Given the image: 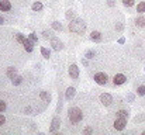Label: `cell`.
I'll list each match as a JSON object with an SVG mask.
<instances>
[{"label":"cell","instance_id":"2","mask_svg":"<svg viewBox=\"0 0 145 135\" xmlns=\"http://www.w3.org/2000/svg\"><path fill=\"white\" fill-rule=\"evenodd\" d=\"M83 120V111L78 104H73L68 108V124L69 125H79Z\"/></svg>","mask_w":145,"mask_h":135},{"label":"cell","instance_id":"14","mask_svg":"<svg viewBox=\"0 0 145 135\" xmlns=\"http://www.w3.org/2000/svg\"><path fill=\"white\" fill-rule=\"evenodd\" d=\"M75 94H76V89H75V87H68L66 91H65V96H63V97H65L66 101H71V100L75 97Z\"/></svg>","mask_w":145,"mask_h":135},{"label":"cell","instance_id":"37","mask_svg":"<svg viewBox=\"0 0 145 135\" xmlns=\"http://www.w3.org/2000/svg\"><path fill=\"white\" fill-rule=\"evenodd\" d=\"M3 85H4V83H1V79H0V87H1V86H3Z\"/></svg>","mask_w":145,"mask_h":135},{"label":"cell","instance_id":"23","mask_svg":"<svg viewBox=\"0 0 145 135\" xmlns=\"http://www.w3.org/2000/svg\"><path fill=\"white\" fill-rule=\"evenodd\" d=\"M25 40H27V38H25V37H24L21 33H16V41H17L18 44L23 45L24 42H25Z\"/></svg>","mask_w":145,"mask_h":135},{"label":"cell","instance_id":"11","mask_svg":"<svg viewBox=\"0 0 145 135\" xmlns=\"http://www.w3.org/2000/svg\"><path fill=\"white\" fill-rule=\"evenodd\" d=\"M4 73H6V78H7V79H10V80H11L14 76H17V75H18V73H17V68H16V66H7V68H6V70H4Z\"/></svg>","mask_w":145,"mask_h":135},{"label":"cell","instance_id":"20","mask_svg":"<svg viewBox=\"0 0 145 135\" xmlns=\"http://www.w3.org/2000/svg\"><path fill=\"white\" fill-rule=\"evenodd\" d=\"M137 94L140 96V97H145V85L144 83H141V85H138L137 86Z\"/></svg>","mask_w":145,"mask_h":135},{"label":"cell","instance_id":"13","mask_svg":"<svg viewBox=\"0 0 145 135\" xmlns=\"http://www.w3.org/2000/svg\"><path fill=\"white\" fill-rule=\"evenodd\" d=\"M90 40L93 42H96V44H100L103 41V34L100 31H92L90 33Z\"/></svg>","mask_w":145,"mask_h":135},{"label":"cell","instance_id":"30","mask_svg":"<svg viewBox=\"0 0 145 135\" xmlns=\"http://www.w3.org/2000/svg\"><path fill=\"white\" fill-rule=\"evenodd\" d=\"M123 1V4L127 7V8H130V7H133L134 4H135V0H121Z\"/></svg>","mask_w":145,"mask_h":135},{"label":"cell","instance_id":"12","mask_svg":"<svg viewBox=\"0 0 145 135\" xmlns=\"http://www.w3.org/2000/svg\"><path fill=\"white\" fill-rule=\"evenodd\" d=\"M35 94H37V93H35ZM37 96H38V97H40V98H41L44 103H47V104H49V103H51V98H52V97H51V94H49L47 90H40Z\"/></svg>","mask_w":145,"mask_h":135},{"label":"cell","instance_id":"26","mask_svg":"<svg viewBox=\"0 0 145 135\" xmlns=\"http://www.w3.org/2000/svg\"><path fill=\"white\" fill-rule=\"evenodd\" d=\"M62 93H59V97H58V104H56V114H59L61 113V110H62Z\"/></svg>","mask_w":145,"mask_h":135},{"label":"cell","instance_id":"31","mask_svg":"<svg viewBox=\"0 0 145 135\" xmlns=\"http://www.w3.org/2000/svg\"><path fill=\"white\" fill-rule=\"evenodd\" d=\"M95 132V130H93V127H90V125H88V127H85L83 130H82V134H93Z\"/></svg>","mask_w":145,"mask_h":135},{"label":"cell","instance_id":"28","mask_svg":"<svg viewBox=\"0 0 145 135\" xmlns=\"http://www.w3.org/2000/svg\"><path fill=\"white\" fill-rule=\"evenodd\" d=\"M65 17H66V20L72 21V20H75V18H76V14H75L72 10H68V11H66V14H65Z\"/></svg>","mask_w":145,"mask_h":135},{"label":"cell","instance_id":"3","mask_svg":"<svg viewBox=\"0 0 145 135\" xmlns=\"http://www.w3.org/2000/svg\"><path fill=\"white\" fill-rule=\"evenodd\" d=\"M69 31L71 33H75V34H83L86 31V23L79 20V18H75L72 21H69Z\"/></svg>","mask_w":145,"mask_h":135},{"label":"cell","instance_id":"19","mask_svg":"<svg viewBox=\"0 0 145 135\" xmlns=\"http://www.w3.org/2000/svg\"><path fill=\"white\" fill-rule=\"evenodd\" d=\"M41 55H42V58L44 59H49L51 58V51H49L48 48H45V46H41Z\"/></svg>","mask_w":145,"mask_h":135},{"label":"cell","instance_id":"34","mask_svg":"<svg viewBox=\"0 0 145 135\" xmlns=\"http://www.w3.org/2000/svg\"><path fill=\"white\" fill-rule=\"evenodd\" d=\"M82 65H83V66H86V68L89 66V62H88V58H82Z\"/></svg>","mask_w":145,"mask_h":135},{"label":"cell","instance_id":"4","mask_svg":"<svg viewBox=\"0 0 145 135\" xmlns=\"http://www.w3.org/2000/svg\"><path fill=\"white\" fill-rule=\"evenodd\" d=\"M93 80L96 82L97 85H100V86H107L108 85V76H107V73H104V72H96L95 75H93Z\"/></svg>","mask_w":145,"mask_h":135},{"label":"cell","instance_id":"29","mask_svg":"<svg viewBox=\"0 0 145 135\" xmlns=\"http://www.w3.org/2000/svg\"><path fill=\"white\" fill-rule=\"evenodd\" d=\"M28 38L31 40V42H33L34 45L38 44V37H37V34H35V33H31V34L28 35Z\"/></svg>","mask_w":145,"mask_h":135},{"label":"cell","instance_id":"21","mask_svg":"<svg viewBox=\"0 0 145 135\" xmlns=\"http://www.w3.org/2000/svg\"><path fill=\"white\" fill-rule=\"evenodd\" d=\"M85 58H88V59H95V58H96V51H95V49H88V51L85 52Z\"/></svg>","mask_w":145,"mask_h":135},{"label":"cell","instance_id":"27","mask_svg":"<svg viewBox=\"0 0 145 135\" xmlns=\"http://www.w3.org/2000/svg\"><path fill=\"white\" fill-rule=\"evenodd\" d=\"M42 37H44L45 40H51V38L54 37V33H52L51 30H42Z\"/></svg>","mask_w":145,"mask_h":135},{"label":"cell","instance_id":"36","mask_svg":"<svg viewBox=\"0 0 145 135\" xmlns=\"http://www.w3.org/2000/svg\"><path fill=\"white\" fill-rule=\"evenodd\" d=\"M124 42H125V38H124V37L118 38V44H124Z\"/></svg>","mask_w":145,"mask_h":135},{"label":"cell","instance_id":"6","mask_svg":"<svg viewBox=\"0 0 145 135\" xmlns=\"http://www.w3.org/2000/svg\"><path fill=\"white\" fill-rule=\"evenodd\" d=\"M100 103H101L104 107H110V106L114 103V97H113L110 93H101V94H100Z\"/></svg>","mask_w":145,"mask_h":135},{"label":"cell","instance_id":"18","mask_svg":"<svg viewBox=\"0 0 145 135\" xmlns=\"http://www.w3.org/2000/svg\"><path fill=\"white\" fill-rule=\"evenodd\" d=\"M51 27H52L55 31H63V25H62V23H59V21H52V23H51Z\"/></svg>","mask_w":145,"mask_h":135},{"label":"cell","instance_id":"39","mask_svg":"<svg viewBox=\"0 0 145 135\" xmlns=\"http://www.w3.org/2000/svg\"><path fill=\"white\" fill-rule=\"evenodd\" d=\"M47 1H48V0H47Z\"/></svg>","mask_w":145,"mask_h":135},{"label":"cell","instance_id":"24","mask_svg":"<svg viewBox=\"0 0 145 135\" xmlns=\"http://www.w3.org/2000/svg\"><path fill=\"white\" fill-rule=\"evenodd\" d=\"M135 25L137 27H145V17L144 16H141V17H138V18H135Z\"/></svg>","mask_w":145,"mask_h":135},{"label":"cell","instance_id":"8","mask_svg":"<svg viewBox=\"0 0 145 135\" xmlns=\"http://www.w3.org/2000/svg\"><path fill=\"white\" fill-rule=\"evenodd\" d=\"M49 42H51L52 49H54V51H56V52H59V51H62V49H63V42H62L58 37H55V35L49 40Z\"/></svg>","mask_w":145,"mask_h":135},{"label":"cell","instance_id":"16","mask_svg":"<svg viewBox=\"0 0 145 135\" xmlns=\"http://www.w3.org/2000/svg\"><path fill=\"white\" fill-rule=\"evenodd\" d=\"M44 8V4L41 3V1H38V0H35L33 4H31V10L33 11H41Z\"/></svg>","mask_w":145,"mask_h":135},{"label":"cell","instance_id":"7","mask_svg":"<svg viewBox=\"0 0 145 135\" xmlns=\"http://www.w3.org/2000/svg\"><path fill=\"white\" fill-rule=\"evenodd\" d=\"M127 76L124 73H116L113 78V86H121L124 83H127Z\"/></svg>","mask_w":145,"mask_h":135},{"label":"cell","instance_id":"38","mask_svg":"<svg viewBox=\"0 0 145 135\" xmlns=\"http://www.w3.org/2000/svg\"><path fill=\"white\" fill-rule=\"evenodd\" d=\"M142 134H144V135H145V130H144V131H142Z\"/></svg>","mask_w":145,"mask_h":135},{"label":"cell","instance_id":"9","mask_svg":"<svg viewBox=\"0 0 145 135\" xmlns=\"http://www.w3.org/2000/svg\"><path fill=\"white\" fill-rule=\"evenodd\" d=\"M61 128V117L59 115H55L51 121V125H49V132H56L58 130Z\"/></svg>","mask_w":145,"mask_h":135},{"label":"cell","instance_id":"1","mask_svg":"<svg viewBox=\"0 0 145 135\" xmlns=\"http://www.w3.org/2000/svg\"><path fill=\"white\" fill-rule=\"evenodd\" d=\"M20 101H16L11 93L0 90V113H14L20 110Z\"/></svg>","mask_w":145,"mask_h":135},{"label":"cell","instance_id":"17","mask_svg":"<svg viewBox=\"0 0 145 135\" xmlns=\"http://www.w3.org/2000/svg\"><path fill=\"white\" fill-rule=\"evenodd\" d=\"M11 23H14L11 18H8V17H6V14L0 13V25H4V24H11Z\"/></svg>","mask_w":145,"mask_h":135},{"label":"cell","instance_id":"32","mask_svg":"<svg viewBox=\"0 0 145 135\" xmlns=\"http://www.w3.org/2000/svg\"><path fill=\"white\" fill-rule=\"evenodd\" d=\"M127 100H128L130 103H133V101L135 100V94H133V93H128V94H127Z\"/></svg>","mask_w":145,"mask_h":135},{"label":"cell","instance_id":"10","mask_svg":"<svg viewBox=\"0 0 145 135\" xmlns=\"http://www.w3.org/2000/svg\"><path fill=\"white\" fill-rule=\"evenodd\" d=\"M69 76H71V79H73V80H78V79H79V68H78L76 63H72V65L69 66Z\"/></svg>","mask_w":145,"mask_h":135},{"label":"cell","instance_id":"15","mask_svg":"<svg viewBox=\"0 0 145 135\" xmlns=\"http://www.w3.org/2000/svg\"><path fill=\"white\" fill-rule=\"evenodd\" d=\"M23 46H24L25 52H28V53H33V52H34V44L31 42V40H30V38H27V40H25V42L23 44Z\"/></svg>","mask_w":145,"mask_h":135},{"label":"cell","instance_id":"5","mask_svg":"<svg viewBox=\"0 0 145 135\" xmlns=\"http://www.w3.org/2000/svg\"><path fill=\"white\" fill-rule=\"evenodd\" d=\"M127 127V118H123V117H117L113 120V130L116 131H124Z\"/></svg>","mask_w":145,"mask_h":135},{"label":"cell","instance_id":"25","mask_svg":"<svg viewBox=\"0 0 145 135\" xmlns=\"http://www.w3.org/2000/svg\"><path fill=\"white\" fill-rule=\"evenodd\" d=\"M137 13H140V14H144L145 13V1H140L137 4Z\"/></svg>","mask_w":145,"mask_h":135},{"label":"cell","instance_id":"33","mask_svg":"<svg viewBox=\"0 0 145 135\" xmlns=\"http://www.w3.org/2000/svg\"><path fill=\"white\" fill-rule=\"evenodd\" d=\"M123 28H124V24H123V23H118V24L116 25V30H117V31H121Z\"/></svg>","mask_w":145,"mask_h":135},{"label":"cell","instance_id":"22","mask_svg":"<svg viewBox=\"0 0 145 135\" xmlns=\"http://www.w3.org/2000/svg\"><path fill=\"white\" fill-rule=\"evenodd\" d=\"M145 121V113L144 114H140V115H137V117H134V120H133V124H141V123H144Z\"/></svg>","mask_w":145,"mask_h":135},{"label":"cell","instance_id":"35","mask_svg":"<svg viewBox=\"0 0 145 135\" xmlns=\"http://www.w3.org/2000/svg\"><path fill=\"white\" fill-rule=\"evenodd\" d=\"M107 4H108L110 7H116V1H114V0H107Z\"/></svg>","mask_w":145,"mask_h":135}]
</instances>
